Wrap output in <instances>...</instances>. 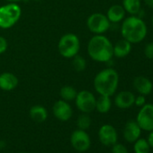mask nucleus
Instances as JSON below:
<instances>
[{
  "label": "nucleus",
  "mask_w": 153,
  "mask_h": 153,
  "mask_svg": "<svg viewBox=\"0 0 153 153\" xmlns=\"http://www.w3.org/2000/svg\"><path fill=\"white\" fill-rule=\"evenodd\" d=\"M121 34L123 39L131 44H137L144 41L148 34L146 23L137 16H130L123 20Z\"/></svg>",
  "instance_id": "1"
},
{
  "label": "nucleus",
  "mask_w": 153,
  "mask_h": 153,
  "mask_svg": "<svg viewBox=\"0 0 153 153\" xmlns=\"http://www.w3.org/2000/svg\"><path fill=\"white\" fill-rule=\"evenodd\" d=\"M119 74L113 68H106L99 71L94 79V88L100 96L112 97L119 86Z\"/></svg>",
  "instance_id": "2"
},
{
  "label": "nucleus",
  "mask_w": 153,
  "mask_h": 153,
  "mask_svg": "<svg viewBox=\"0 0 153 153\" xmlns=\"http://www.w3.org/2000/svg\"><path fill=\"white\" fill-rule=\"evenodd\" d=\"M88 53L95 61L108 62L114 57L113 43L105 35L96 34L88 42Z\"/></svg>",
  "instance_id": "3"
},
{
  "label": "nucleus",
  "mask_w": 153,
  "mask_h": 153,
  "mask_svg": "<svg viewBox=\"0 0 153 153\" xmlns=\"http://www.w3.org/2000/svg\"><path fill=\"white\" fill-rule=\"evenodd\" d=\"M22 9L17 3H8L0 7V28L9 29L20 19Z\"/></svg>",
  "instance_id": "4"
},
{
  "label": "nucleus",
  "mask_w": 153,
  "mask_h": 153,
  "mask_svg": "<svg viewBox=\"0 0 153 153\" xmlns=\"http://www.w3.org/2000/svg\"><path fill=\"white\" fill-rule=\"evenodd\" d=\"M59 54L66 59H72L80 50V41L74 33H66L61 36L58 43Z\"/></svg>",
  "instance_id": "5"
},
{
  "label": "nucleus",
  "mask_w": 153,
  "mask_h": 153,
  "mask_svg": "<svg viewBox=\"0 0 153 153\" xmlns=\"http://www.w3.org/2000/svg\"><path fill=\"white\" fill-rule=\"evenodd\" d=\"M110 21L107 16L102 13H94L87 20V26L89 31L95 34H104L110 28Z\"/></svg>",
  "instance_id": "6"
},
{
  "label": "nucleus",
  "mask_w": 153,
  "mask_h": 153,
  "mask_svg": "<svg viewBox=\"0 0 153 153\" xmlns=\"http://www.w3.org/2000/svg\"><path fill=\"white\" fill-rule=\"evenodd\" d=\"M97 98L95 95L88 90H82L78 92L75 98L76 106L81 113L90 114L96 110Z\"/></svg>",
  "instance_id": "7"
},
{
  "label": "nucleus",
  "mask_w": 153,
  "mask_h": 153,
  "mask_svg": "<svg viewBox=\"0 0 153 153\" xmlns=\"http://www.w3.org/2000/svg\"><path fill=\"white\" fill-rule=\"evenodd\" d=\"M69 140L73 149L80 153L88 151L91 146L90 136L86 131L80 129H76L71 133Z\"/></svg>",
  "instance_id": "8"
},
{
  "label": "nucleus",
  "mask_w": 153,
  "mask_h": 153,
  "mask_svg": "<svg viewBox=\"0 0 153 153\" xmlns=\"http://www.w3.org/2000/svg\"><path fill=\"white\" fill-rule=\"evenodd\" d=\"M136 122L141 130L146 131H153V104H145L140 107Z\"/></svg>",
  "instance_id": "9"
},
{
  "label": "nucleus",
  "mask_w": 153,
  "mask_h": 153,
  "mask_svg": "<svg viewBox=\"0 0 153 153\" xmlns=\"http://www.w3.org/2000/svg\"><path fill=\"white\" fill-rule=\"evenodd\" d=\"M98 139L105 146H113L117 142L118 133L111 124H104L98 130Z\"/></svg>",
  "instance_id": "10"
},
{
  "label": "nucleus",
  "mask_w": 153,
  "mask_h": 153,
  "mask_svg": "<svg viewBox=\"0 0 153 153\" xmlns=\"http://www.w3.org/2000/svg\"><path fill=\"white\" fill-rule=\"evenodd\" d=\"M53 115L61 122L68 121L73 115V110L68 102L65 100H58L54 103L52 107Z\"/></svg>",
  "instance_id": "11"
},
{
  "label": "nucleus",
  "mask_w": 153,
  "mask_h": 153,
  "mask_svg": "<svg viewBox=\"0 0 153 153\" xmlns=\"http://www.w3.org/2000/svg\"><path fill=\"white\" fill-rule=\"evenodd\" d=\"M133 88L139 95L149 96L153 90V83L151 80L144 76H138L132 81Z\"/></svg>",
  "instance_id": "12"
},
{
  "label": "nucleus",
  "mask_w": 153,
  "mask_h": 153,
  "mask_svg": "<svg viewBox=\"0 0 153 153\" xmlns=\"http://www.w3.org/2000/svg\"><path fill=\"white\" fill-rule=\"evenodd\" d=\"M141 133V129L136 121H129L125 123L123 129V138L126 141L132 143L136 141Z\"/></svg>",
  "instance_id": "13"
},
{
  "label": "nucleus",
  "mask_w": 153,
  "mask_h": 153,
  "mask_svg": "<svg viewBox=\"0 0 153 153\" xmlns=\"http://www.w3.org/2000/svg\"><path fill=\"white\" fill-rule=\"evenodd\" d=\"M135 95L131 91H121L114 97V105L120 109H128L134 105Z\"/></svg>",
  "instance_id": "14"
},
{
  "label": "nucleus",
  "mask_w": 153,
  "mask_h": 153,
  "mask_svg": "<svg viewBox=\"0 0 153 153\" xmlns=\"http://www.w3.org/2000/svg\"><path fill=\"white\" fill-rule=\"evenodd\" d=\"M18 85L17 76L11 72L0 74V89L4 91H12Z\"/></svg>",
  "instance_id": "15"
},
{
  "label": "nucleus",
  "mask_w": 153,
  "mask_h": 153,
  "mask_svg": "<svg viewBox=\"0 0 153 153\" xmlns=\"http://www.w3.org/2000/svg\"><path fill=\"white\" fill-rule=\"evenodd\" d=\"M132 44L126 41L125 39H121L117 41L114 44H113V51H114V56L118 58V59H123L127 57L132 49Z\"/></svg>",
  "instance_id": "16"
},
{
  "label": "nucleus",
  "mask_w": 153,
  "mask_h": 153,
  "mask_svg": "<svg viewBox=\"0 0 153 153\" xmlns=\"http://www.w3.org/2000/svg\"><path fill=\"white\" fill-rule=\"evenodd\" d=\"M125 15H126V12L124 8L123 7V6L113 5L112 7H109L105 16H107L110 23L116 24V23L122 22L125 18Z\"/></svg>",
  "instance_id": "17"
},
{
  "label": "nucleus",
  "mask_w": 153,
  "mask_h": 153,
  "mask_svg": "<svg viewBox=\"0 0 153 153\" xmlns=\"http://www.w3.org/2000/svg\"><path fill=\"white\" fill-rule=\"evenodd\" d=\"M29 115L33 122L43 123L48 118V111L44 106L41 105H35L30 108Z\"/></svg>",
  "instance_id": "18"
},
{
  "label": "nucleus",
  "mask_w": 153,
  "mask_h": 153,
  "mask_svg": "<svg viewBox=\"0 0 153 153\" xmlns=\"http://www.w3.org/2000/svg\"><path fill=\"white\" fill-rule=\"evenodd\" d=\"M123 7L131 16H137L141 10L140 0H123Z\"/></svg>",
  "instance_id": "19"
},
{
  "label": "nucleus",
  "mask_w": 153,
  "mask_h": 153,
  "mask_svg": "<svg viewBox=\"0 0 153 153\" xmlns=\"http://www.w3.org/2000/svg\"><path fill=\"white\" fill-rule=\"evenodd\" d=\"M111 107H112L111 97L99 95V97L97 98L96 101V110L100 114H106L110 111Z\"/></svg>",
  "instance_id": "20"
},
{
  "label": "nucleus",
  "mask_w": 153,
  "mask_h": 153,
  "mask_svg": "<svg viewBox=\"0 0 153 153\" xmlns=\"http://www.w3.org/2000/svg\"><path fill=\"white\" fill-rule=\"evenodd\" d=\"M76 94H78V92L71 86H64L59 90L60 97L62 98V100H65L67 102L75 100Z\"/></svg>",
  "instance_id": "21"
},
{
  "label": "nucleus",
  "mask_w": 153,
  "mask_h": 153,
  "mask_svg": "<svg viewBox=\"0 0 153 153\" xmlns=\"http://www.w3.org/2000/svg\"><path fill=\"white\" fill-rule=\"evenodd\" d=\"M91 123H92V120L88 114L82 113L78 117V119H76V126H78V129L80 130H84V131L88 130L91 126Z\"/></svg>",
  "instance_id": "22"
},
{
  "label": "nucleus",
  "mask_w": 153,
  "mask_h": 153,
  "mask_svg": "<svg viewBox=\"0 0 153 153\" xmlns=\"http://www.w3.org/2000/svg\"><path fill=\"white\" fill-rule=\"evenodd\" d=\"M133 149L135 153H149L150 150V146L146 139L139 138L134 141Z\"/></svg>",
  "instance_id": "23"
},
{
  "label": "nucleus",
  "mask_w": 153,
  "mask_h": 153,
  "mask_svg": "<svg viewBox=\"0 0 153 153\" xmlns=\"http://www.w3.org/2000/svg\"><path fill=\"white\" fill-rule=\"evenodd\" d=\"M72 67L76 72H82L87 68V60L84 57L76 55L72 58Z\"/></svg>",
  "instance_id": "24"
},
{
  "label": "nucleus",
  "mask_w": 153,
  "mask_h": 153,
  "mask_svg": "<svg viewBox=\"0 0 153 153\" xmlns=\"http://www.w3.org/2000/svg\"><path fill=\"white\" fill-rule=\"evenodd\" d=\"M144 56L149 59H153V42H148L143 50Z\"/></svg>",
  "instance_id": "25"
},
{
  "label": "nucleus",
  "mask_w": 153,
  "mask_h": 153,
  "mask_svg": "<svg viewBox=\"0 0 153 153\" xmlns=\"http://www.w3.org/2000/svg\"><path fill=\"white\" fill-rule=\"evenodd\" d=\"M112 153H128V149L123 144L116 142L112 147Z\"/></svg>",
  "instance_id": "26"
},
{
  "label": "nucleus",
  "mask_w": 153,
  "mask_h": 153,
  "mask_svg": "<svg viewBox=\"0 0 153 153\" xmlns=\"http://www.w3.org/2000/svg\"><path fill=\"white\" fill-rule=\"evenodd\" d=\"M146 104V98L145 96L143 95H139L137 97H135V100H134V105L138 107H141Z\"/></svg>",
  "instance_id": "27"
},
{
  "label": "nucleus",
  "mask_w": 153,
  "mask_h": 153,
  "mask_svg": "<svg viewBox=\"0 0 153 153\" xmlns=\"http://www.w3.org/2000/svg\"><path fill=\"white\" fill-rule=\"evenodd\" d=\"M7 47H8V43L7 39L4 38L3 36H0V54H3L4 52H6Z\"/></svg>",
  "instance_id": "28"
},
{
  "label": "nucleus",
  "mask_w": 153,
  "mask_h": 153,
  "mask_svg": "<svg viewBox=\"0 0 153 153\" xmlns=\"http://www.w3.org/2000/svg\"><path fill=\"white\" fill-rule=\"evenodd\" d=\"M147 140H148V142H149L150 148H153V131H149V136H148Z\"/></svg>",
  "instance_id": "29"
},
{
  "label": "nucleus",
  "mask_w": 153,
  "mask_h": 153,
  "mask_svg": "<svg viewBox=\"0 0 153 153\" xmlns=\"http://www.w3.org/2000/svg\"><path fill=\"white\" fill-rule=\"evenodd\" d=\"M143 1H144L145 5L147 7H149V8L153 9V0H143Z\"/></svg>",
  "instance_id": "30"
},
{
  "label": "nucleus",
  "mask_w": 153,
  "mask_h": 153,
  "mask_svg": "<svg viewBox=\"0 0 153 153\" xmlns=\"http://www.w3.org/2000/svg\"><path fill=\"white\" fill-rule=\"evenodd\" d=\"M8 3H18V2H21L23 0H6Z\"/></svg>",
  "instance_id": "31"
},
{
  "label": "nucleus",
  "mask_w": 153,
  "mask_h": 153,
  "mask_svg": "<svg viewBox=\"0 0 153 153\" xmlns=\"http://www.w3.org/2000/svg\"><path fill=\"white\" fill-rule=\"evenodd\" d=\"M151 25H152V27H153V15H152V16H151Z\"/></svg>",
  "instance_id": "32"
},
{
  "label": "nucleus",
  "mask_w": 153,
  "mask_h": 153,
  "mask_svg": "<svg viewBox=\"0 0 153 153\" xmlns=\"http://www.w3.org/2000/svg\"><path fill=\"white\" fill-rule=\"evenodd\" d=\"M34 1H41V0H34Z\"/></svg>",
  "instance_id": "33"
},
{
  "label": "nucleus",
  "mask_w": 153,
  "mask_h": 153,
  "mask_svg": "<svg viewBox=\"0 0 153 153\" xmlns=\"http://www.w3.org/2000/svg\"><path fill=\"white\" fill-rule=\"evenodd\" d=\"M19 153H26V152H19Z\"/></svg>",
  "instance_id": "34"
}]
</instances>
